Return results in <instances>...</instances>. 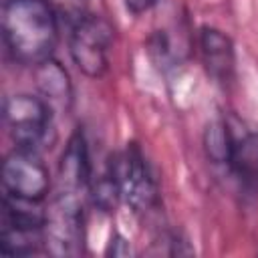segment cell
<instances>
[{
	"label": "cell",
	"mask_w": 258,
	"mask_h": 258,
	"mask_svg": "<svg viewBox=\"0 0 258 258\" xmlns=\"http://www.w3.org/2000/svg\"><path fill=\"white\" fill-rule=\"evenodd\" d=\"M123 2H125V8H127L131 14L139 16V14L147 12V10H151L159 0H123Z\"/></svg>",
	"instance_id": "14"
},
{
	"label": "cell",
	"mask_w": 258,
	"mask_h": 258,
	"mask_svg": "<svg viewBox=\"0 0 258 258\" xmlns=\"http://www.w3.org/2000/svg\"><path fill=\"white\" fill-rule=\"evenodd\" d=\"M2 38L16 62L38 67L58 38V16L48 0H2Z\"/></svg>",
	"instance_id": "1"
},
{
	"label": "cell",
	"mask_w": 258,
	"mask_h": 258,
	"mask_svg": "<svg viewBox=\"0 0 258 258\" xmlns=\"http://www.w3.org/2000/svg\"><path fill=\"white\" fill-rule=\"evenodd\" d=\"M234 133L228 125L226 119H214L208 123L204 131V151L206 157L216 163V165H226L230 163L232 151H234Z\"/></svg>",
	"instance_id": "11"
},
{
	"label": "cell",
	"mask_w": 258,
	"mask_h": 258,
	"mask_svg": "<svg viewBox=\"0 0 258 258\" xmlns=\"http://www.w3.org/2000/svg\"><path fill=\"white\" fill-rule=\"evenodd\" d=\"M113 44V28L99 14H81L71 24L69 50L79 67L91 79H99L109 67V50Z\"/></svg>",
	"instance_id": "3"
},
{
	"label": "cell",
	"mask_w": 258,
	"mask_h": 258,
	"mask_svg": "<svg viewBox=\"0 0 258 258\" xmlns=\"http://www.w3.org/2000/svg\"><path fill=\"white\" fill-rule=\"evenodd\" d=\"M200 52L208 75L222 87H228L236 75L234 42L228 34L214 26L200 28Z\"/></svg>",
	"instance_id": "8"
},
{
	"label": "cell",
	"mask_w": 258,
	"mask_h": 258,
	"mask_svg": "<svg viewBox=\"0 0 258 258\" xmlns=\"http://www.w3.org/2000/svg\"><path fill=\"white\" fill-rule=\"evenodd\" d=\"M107 169L113 175L119 198L135 214H147L155 208L157 181L137 143H127L123 151L115 153Z\"/></svg>",
	"instance_id": "2"
},
{
	"label": "cell",
	"mask_w": 258,
	"mask_h": 258,
	"mask_svg": "<svg viewBox=\"0 0 258 258\" xmlns=\"http://www.w3.org/2000/svg\"><path fill=\"white\" fill-rule=\"evenodd\" d=\"M4 125L16 147L38 151L50 131V105L44 97L18 93L4 99Z\"/></svg>",
	"instance_id": "5"
},
{
	"label": "cell",
	"mask_w": 258,
	"mask_h": 258,
	"mask_svg": "<svg viewBox=\"0 0 258 258\" xmlns=\"http://www.w3.org/2000/svg\"><path fill=\"white\" fill-rule=\"evenodd\" d=\"M42 244H44V232L16 230V228H2L0 230V250L6 256L36 254Z\"/></svg>",
	"instance_id": "12"
},
{
	"label": "cell",
	"mask_w": 258,
	"mask_h": 258,
	"mask_svg": "<svg viewBox=\"0 0 258 258\" xmlns=\"http://www.w3.org/2000/svg\"><path fill=\"white\" fill-rule=\"evenodd\" d=\"M44 246L54 256L83 254L85 210L81 196L54 194L44 222Z\"/></svg>",
	"instance_id": "4"
},
{
	"label": "cell",
	"mask_w": 258,
	"mask_h": 258,
	"mask_svg": "<svg viewBox=\"0 0 258 258\" xmlns=\"http://www.w3.org/2000/svg\"><path fill=\"white\" fill-rule=\"evenodd\" d=\"M36 83L48 105H64L71 101V83L62 67L54 60H44L36 67Z\"/></svg>",
	"instance_id": "10"
},
{
	"label": "cell",
	"mask_w": 258,
	"mask_h": 258,
	"mask_svg": "<svg viewBox=\"0 0 258 258\" xmlns=\"http://www.w3.org/2000/svg\"><path fill=\"white\" fill-rule=\"evenodd\" d=\"M228 169L236 177L240 191L258 198V131H246L236 137Z\"/></svg>",
	"instance_id": "9"
},
{
	"label": "cell",
	"mask_w": 258,
	"mask_h": 258,
	"mask_svg": "<svg viewBox=\"0 0 258 258\" xmlns=\"http://www.w3.org/2000/svg\"><path fill=\"white\" fill-rule=\"evenodd\" d=\"M107 254H113V256H127V254H131V246H129V242H127L125 238H121L119 234H115V236L111 238V244H109Z\"/></svg>",
	"instance_id": "13"
},
{
	"label": "cell",
	"mask_w": 258,
	"mask_h": 258,
	"mask_svg": "<svg viewBox=\"0 0 258 258\" xmlns=\"http://www.w3.org/2000/svg\"><path fill=\"white\" fill-rule=\"evenodd\" d=\"M91 181H93V173H91L87 141L81 131H75L58 161L54 194H69V196L85 198L91 189Z\"/></svg>",
	"instance_id": "7"
},
{
	"label": "cell",
	"mask_w": 258,
	"mask_h": 258,
	"mask_svg": "<svg viewBox=\"0 0 258 258\" xmlns=\"http://www.w3.org/2000/svg\"><path fill=\"white\" fill-rule=\"evenodd\" d=\"M2 187L4 194L18 200H44L50 189V175L40 161L38 151L14 147L2 163Z\"/></svg>",
	"instance_id": "6"
}]
</instances>
